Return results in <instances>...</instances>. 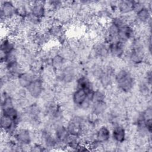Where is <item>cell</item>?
<instances>
[{
	"label": "cell",
	"instance_id": "obj_1",
	"mask_svg": "<svg viewBox=\"0 0 152 152\" xmlns=\"http://www.w3.org/2000/svg\"><path fill=\"white\" fill-rule=\"evenodd\" d=\"M114 84L122 93H131L137 84V80L131 68L121 67L115 73Z\"/></svg>",
	"mask_w": 152,
	"mask_h": 152
},
{
	"label": "cell",
	"instance_id": "obj_2",
	"mask_svg": "<svg viewBox=\"0 0 152 152\" xmlns=\"http://www.w3.org/2000/svg\"><path fill=\"white\" fill-rule=\"evenodd\" d=\"M86 116L74 114L66 122L65 126L70 134L80 137L85 128Z\"/></svg>",
	"mask_w": 152,
	"mask_h": 152
},
{
	"label": "cell",
	"instance_id": "obj_3",
	"mask_svg": "<svg viewBox=\"0 0 152 152\" xmlns=\"http://www.w3.org/2000/svg\"><path fill=\"white\" fill-rule=\"evenodd\" d=\"M12 137L16 142L21 145H30L33 143L32 129L28 127L18 126Z\"/></svg>",
	"mask_w": 152,
	"mask_h": 152
},
{
	"label": "cell",
	"instance_id": "obj_4",
	"mask_svg": "<svg viewBox=\"0 0 152 152\" xmlns=\"http://www.w3.org/2000/svg\"><path fill=\"white\" fill-rule=\"evenodd\" d=\"M45 85L40 77L34 79L26 88L27 95L34 100L39 99L45 90Z\"/></svg>",
	"mask_w": 152,
	"mask_h": 152
},
{
	"label": "cell",
	"instance_id": "obj_5",
	"mask_svg": "<svg viewBox=\"0 0 152 152\" xmlns=\"http://www.w3.org/2000/svg\"><path fill=\"white\" fill-rule=\"evenodd\" d=\"M1 22L3 23L7 19L11 18L16 15V7L14 2H1Z\"/></svg>",
	"mask_w": 152,
	"mask_h": 152
},
{
	"label": "cell",
	"instance_id": "obj_6",
	"mask_svg": "<svg viewBox=\"0 0 152 152\" xmlns=\"http://www.w3.org/2000/svg\"><path fill=\"white\" fill-rule=\"evenodd\" d=\"M47 8L45 1H30L29 12L42 20L46 16Z\"/></svg>",
	"mask_w": 152,
	"mask_h": 152
},
{
	"label": "cell",
	"instance_id": "obj_7",
	"mask_svg": "<svg viewBox=\"0 0 152 152\" xmlns=\"http://www.w3.org/2000/svg\"><path fill=\"white\" fill-rule=\"evenodd\" d=\"M111 139L117 144H121L126 140V131L124 125L117 124L111 129Z\"/></svg>",
	"mask_w": 152,
	"mask_h": 152
},
{
	"label": "cell",
	"instance_id": "obj_8",
	"mask_svg": "<svg viewBox=\"0 0 152 152\" xmlns=\"http://www.w3.org/2000/svg\"><path fill=\"white\" fill-rule=\"evenodd\" d=\"M92 90H86L81 88L75 89L71 95V99L76 108L79 107L88 98H89L88 93Z\"/></svg>",
	"mask_w": 152,
	"mask_h": 152
},
{
	"label": "cell",
	"instance_id": "obj_9",
	"mask_svg": "<svg viewBox=\"0 0 152 152\" xmlns=\"http://www.w3.org/2000/svg\"><path fill=\"white\" fill-rule=\"evenodd\" d=\"M39 77H40V75L34 74L30 71L28 70L21 73L18 77L16 81L19 87L26 89L34 79Z\"/></svg>",
	"mask_w": 152,
	"mask_h": 152
},
{
	"label": "cell",
	"instance_id": "obj_10",
	"mask_svg": "<svg viewBox=\"0 0 152 152\" xmlns=\"http://www.w3.org/2000/svg\"><path fill=\"white\" fill-rule=\"evenodd\" d=\"M111 139V129L106 125H101L95 132V140L104 144Z\"/></svg>",
	"mask_w": 152,
	"mask_h": 152
},
{
	"label": "cell",
	"instance_id": "obj_11",
	"mask_svg": "<svg viewBox=\"0 0 152 152\" xmlns=\"http://www.w3.org/2000/svg\"><path fill=\"white\" fill-rule=\"evenodd\" d=\"M0 52L2 55H7L16 49L15 39L10 36L2 37L1 42Z\"/></svg>",
	"mask_w": 152,
	"mask_h": 152
},
{
	"label": "cell",
	"instance_id": "obj_12",
	"mask_svg": "<svg viewBox=\"0 0 152 152\" xmlns=\"http://www.w3.org/2000/svg\"><path fill=\"white\" fill-rule=\"evenodd\" d=\"M135 1L122 0L117 2L116 10L118 14L121 15L127 14L133 12V7Z\"/></svg>",
	"mask_w": 152,
	"mask_h": 152
},
{
	"label": "cell",
	"instance_id": "obj_13",
	"mask_svg": "<svg viewBox=\"0 0 152 152\" xmlns=\"http://www.w3.org/2000/svg\"><path fill=\"white\" fill-rule=\"evenodd\" d=\"M1 114L10 118L18 125L19 124L20 111L14 106L1 108Z\"/></svg>",
	"mask_w": 152,
	"mask_h": 152
},
{
	"label": "cell",
	"instance_id": "obj_14",
	"mask_svg": "<svg viewBox=\"0 0 152 152\" xmlns=\"http://www.w3.org/2000/svg\"><path fill=\"white\" fill-rule=\"evenodd\" d=\"M68 62L59 53L52 56L49 60L48 64H49L52 68L57 71L62 69Z\"/></svg>",
	"mask_w": 152,
	"mask_h": 152
},
{
	"label": "cell",
	"instance_id": "obj_15",
	"mask_svg": "<svg viewBox=\"0 0 152 152\" xmlns=\"http://www.w3.org/2000/svg\"><path fill=\"white\" fill-rule=\"evenodd\" d=\"M109 109V104L107 101L93 102L91 106V112L99 116H102Z\"/></svg>",
	"mask_w": 152,
	"mask_h": 152
},
{
	"label": "cell",
	"instance_id": "obj_16",
	"mask_svg": "<svg viewBox=\"0 0 152 152\" xmlns=\"http://www.w3.org/2000/svg\"><path fill=\"white\" fill-rule=\"evenodd\" d=\"M91 100L92 103L107 101V95L105 90L102 88H98L94 89L93 92Z\"/></svg>",
	"mask_w": 152,
	"mask_h": 152
},
{
	"label": "cell",
	"instance_id": "obj_17",
	"mask_svg": "<svg viewBox=\"0 0 152 152\" xmlns=\"http://www.w3.org/2000/svg\"><path fill=\"white\" fill-rule=\"evenodd\" d=\"M46 151V148L39 142H33L30 145V151L41 152Z\"/></svg>",
	"mask_w": 152,
	"mask_h": 152
}]
</instances>
